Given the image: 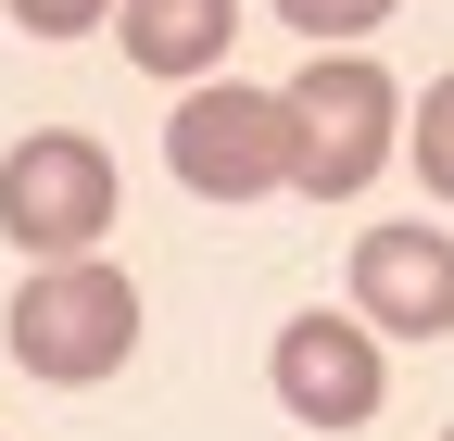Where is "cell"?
I'll return each mask as SVG.
<instances>
[{"label": "cell", "mask_w": 454, "mask_h": 441, "mask_svg": "<svg viewBox=\"0 0 454 441\" xmlns=\"http://www.w3.org/2000/svg\"><path fill=\"white\" fill-rule=\"evenodd\" d=\"M278 13H291L303 38H366V26L391 13V0H278Z\"/></svg>", "instance_id": "9"}, {"label": "cell", "mask_w": 454, "mask_h": 441, "mask_svg": "<svg viewBox=\"0 0 454 441\" xmlns=\"http://www.w3.org/2000/svg\"><path fill=\"white\" fill-rule=\"evenodd\" d=\"M13 366L26 378H64V391H89V378H114L127 366V341H139V290L114 278V265H38V278L13 290Z\"/></svg>", "instance_id": "1"}, {"label": "cell", "mask_w": 454, "mask_h": 441, "mask_svg": "<svg viewBox=\"0 0 454 441\" xmlns=\"http://www.w3.org/2000/svg\"><path fill=\"white\" fill-rule=\"evenodd\" d=\"M0 228H13L26 252H51V265H76V252L114 228V151L76 139V127L26 139L13 164H0Z\"/></svg>", "instance_id": "4"}, {"label": "cell", "mask_w": 454, "mask_h": 441, "mask_svg": "<svg viewBox=\"0 0 454 441\" xmlns=\"http://www.w3.org/2000/svg\"><path fill=\"white\" fill-rule=\"evenodd\" d=\"M164 151H177V177L202 202H265V190H291V164H303L278 89H190L177 127H164Z\"/></svg>", "instance_id": "3"}, {"label": "cell", "mask_w": 454, "mask_h": 441, "mask_svg": "<svg viewBox=\"0 0 454 441\" xmlns=\"http://www.w3.org/2000/svg\"><path fill=\"white\" fill-rule=\"evenodd\" d=\"M278 404L303 429H366L379 416V341L366 315H291L278 328Z\"/></svg>", "instance_id": "5"}, {"label": "cell", "mask_w": 454, "mask_h": 441, "mask_svg": "<svg viewBox=\"0 0 454 441\" xmlns=\"http://www.w3.org/2000/svg\"><path fill=\"white\" fill-rule=\"evenodd\" d=\"M404 151H417V177L454 202V76H429V114H417V139H404Z\"/></svg>", "instance_id": "8"}, {"label": "cell", "mask_w": 454, "mask_h": 441, "mask_svg": "<svg viewBox=\"0 0 454 441\" xmlns=\"http://www.w3.org/2000/svg\"><path fill=\"white\" fill-rule=\"evenodd\" d=\"M354 315L391 341H442L454 328V240L442 228H366L354 240Z\"/></svg>", "instance_id": "6"}, {"label": "cell", "mask_w": 454, "mask_h": 441, "mask_svg": "<svg viewBox=\"0 0 454 441\" xmlns=\"http://www.w3.org/2000/svg\"><path fill=\"white\" fill-rule=\"evenodd\" d=\"M240 38V0H127V64L139 76H202Z\"/></svg>", "instance_id": "7"}, {"label": "cell", "mask_w": 454, "mask_h": 441, "mask_svg": "<svg viewBox=\"0 0 454 441\" xmlns=\"http://www.w3.org/2000/svg\"><path fill=\"white\" fill-rule=\"evenodd\" d=\"M101 13H114V0H13V26H26V38H89Z\"/></svg>", "instance_id": "10"}, {"label": "cell", "mask_w": 454, "mask_h": 441, "mask_svg": "<svg viewBox=\"0 0 454 441\" xmlns=\"http://www.w3.org/2000/svg\"><path fill=\"white\" fill-rule=\"evenodd\" d=\"M278 101H291V139H303L291 190L354 202L379 164H391V76H379V64H354V50H316L303 89H278Z\"/></svg>", "instance_id": "2"}]
</instances>
